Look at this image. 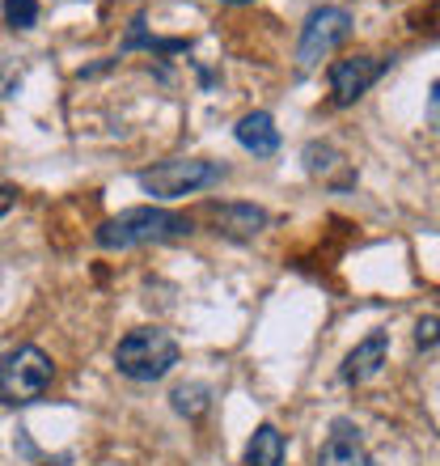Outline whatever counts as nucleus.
Wrapping results in <instances>:
<instances>
[{"mask_svg": "<svg viewBox=\"0 0 440 466\" xmlns=\"http://www.w3.org/2000/svg\"><path fill=\"white\" fill-rule=\"evenodd\" d=\"M186 233H191V221L178 217V212L127 208L98 229V246L102 250H132V246H148V242H174V238H186Z\"/></svg>", "mask_w": 440, "mask_h": 466, "instance_id": "obj_1", "label": "nucleus"}, {"mask_svg": "<svg viewBox=\"0 0 440 466\" xmlns=\"http://www.w3.org/2000/svg\"><path fill=\"white\" fill-rule=\"evenodd\" d=\"M115 365L132 381H161L178 365V339L161 327H135L115 348Z\"/></svg>", "mask_w": 440, "mask_h": 466, "instance_id": "obj_2", "label": "nucleus"}, {"mask_svg": "<svg viewBox=\"0 0 440 466\" xmlns=\"http://www.w3.org/2000/svg\"><path fill=\"white\" fill-rule=\"evenodd\" d=\"M51 378H55V365L51 356L35 344H22L13 352L0 356V403L5 407H25L38 403L47 394Z\"/></svg>", "mask_w": 440, "mask_h": 466, "instance_id": "obj_3", "label": "nucleus"}, {"mask_svg": "<svg viewBox=\"0 0 440 466\" xmlns=\"http://www.w3.org/2000/svg\"><path fill=\"white\" fill-rule=\"evenodd\" d=\"M220 178H225V166H220V161L178 157V161H161V166L145 170L140 174V187L157 199H183V196H195L204 187L220 183Z\"/></svg>", "mask_w": 440, "mask_h": 466, "instance_id": "obj_4", "label": "nucleus"}, {"mask_svg": "<svg viewBox=\"0 0 440 466\" xmlns=\"http://www.w3.org/2000/svg\"><path fill=\"white\" fill-rule=\"evenodd\" d=\"M347 35H352V13L347 9H339V5H322V9H314L309 13V22H305V35H301V47H296L301 68L322 64Z\"/></svg>", "mask_w": 440, "mask_h": 466, "instance_id": "obj_5", "label": "nucleus"}, {"mask_svg": "<svg viewBox=\"0 0 440 466\" xmlns=\"http://www.w3.org/2000/svg\"><path fill=\"white\" fill-rule=\"evenodd\" d=\"M390 68V60H373V56H347V60L330 64V94L335 106H352L355 98H365L368 86Z\"/></svg>", "mask_w": 440, "mask_h": 466, "instance_id": "obj_6", "label": "nucleus"}, {"mask_svg": "<svg viewBox=\"0 0 440 466\" xmlns=\"http://www.w3.org/2000/svg\"><path fill=\"white\" fill-rule=\"evenodd\" d=\"M318 466H373V458H368L360 432L347 420H335V429L318 450Z\"/></svg>", "mask_w": 440, "mask_h": 466, "instance_id": "obj_7", "label": "nucleus"}, {"mask_svg": "<svg viewBox=\"0 0 440 466\" xmlns=\"http://www.w3.org/2000/svg\"><path fill=\"white\" fill-rule=\"evenodd\" d=\"M385 352H390V335L385 331H373L365 344H355L343 360V381H368L385 365Z\"/></svg>", "mask_w": 440, "mask_h": 466, "instance_id": "obj_8", "label": "nucleus"}, {"mask_svg": "<svg viewBox=\"0 0 440 466\" xmlns=\"http://www.w3.org/2000/svg\"><path fill=\"white\" fill-rule=\"evenodd\" d=\"M237 145H242L245 153H255V157H275V153H280V127H275V119H271L267 111L245 115V119L237 123Z\"/></svg>", "mask_w": 440, "mask_h": 466, "instance_id": "obj_9", "label": "nucleus"}, {"mask_svg": "<svg viewBox=\"0 0 440 466\" xmlns=\"http://www.w3.org/2000/svg\"><path fill=\"white\" fill-rule=\"evenodd\" d=\"M284 432L275 424H258L245 445V466H284Z\"/></svg>", "mask_w": 440, "mask_h": 466, "instance_id": "obj_10", "label": "nucleus"}, {"mask_svg": "<svg viewBox=\"0 0 440 466\" xmlns=\"http://www.w3.org/2000/svg\"><path fill=\"white\" fill-rule=\"evenodd\" d=\"M212 217H216V225L225 233H233V238H250V233H258L267 225V212L255 208V204H229V208H216Z\"/></svg>", "mask_w": 440, "mask_h": 466, "instance_id": "obj_11", "label": "nucleus"}, {"mask_svg": "<svg viewBox=\"0 0 440 466\" xmlns=\"http://www.w3.org/2000/svg\"><path fill=\"white\" fill-rule=\"evenodd\" d=\"M174 411L204 416V411H208V386H178V390H174Z\"/></svg>", "mask_w": 440, "mask_h": 466, "instance_id": "obj_12", "label": "nucleus"}, {"mask_svg": "<svg viewBox=\"0 0 440 466\" xmlns=\"http://www.w3.org/2000/svg\"><path fill=\"white\" fill-rule=\"evenodd\" d=\"M5 22L13 30H30L38 22V0H5Z\"/></svg>", "mask_w": 440, "mask_h": 466, "instance_id": "obj_13", "label": "nucleus"}, {"mask_svg": "<svg viewBox=\"0 0 440 466\" xmlns=\"http://www.w3.org/2000/svg\"><path fill=\"white\" fill-rule=\"evenodd\" d=\"M415 344L419 348H436L440 344V319H419L415 322Z\"/></svg>", "mask_w": 440, "mask_h": 466, "instance_id": "obj_14", "label": "nucleus"}, {"mask_svg": "<svg viewBox=\"0 0 440 466\" xmlns=\"http://www.w3.org/2000/svg\"><path fill=\"white\" fill-rule=\"evenodd\" d=\"M428 123L440 127V81H432V94H428Z\"/></svg>", "mask_w": 440, "mask_h": 466, "instance_id": "obj_15", "label": "nucleus"}, {"mask_svg": "<svg viewBox=\"0 0 440 466\" xmlns=\"http://www.w3.org/2000/svg\"><path fill=\"white\" fill-rule=\"evenodd\" d=\"M13 204H17V191H13V187H0V217H5Z\"/></svg>", "mask_w": 440, "mask_h": 466, "instance_id": "obj_16", "label": "nucleus"}, {"mask_svg": "<svg viewBox=\"0 0 440 466\" xmlns=\"http://www.w3.org/2000/svg\"><path fill=\"white\" fill-rule=\"evenodd\" d=\"M225 5H245V0H225Z\"/></svg>", "mask_w": 440, "mask_h": 466, "instance_id": "obj_17", "label": "nucleus"}]
</instances>
